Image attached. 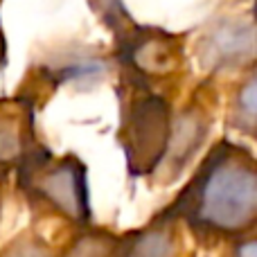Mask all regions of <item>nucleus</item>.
<instances>
[{
    "instance_id": "nucleus-1",
    "label": "nucleus",
    "mask_w": 257,
    "mask_h": 257,
    "mask_svg": "<svg viewBox=\"0 0 257 257\" xmlns=\"http://www.w3.org/2000/svg\"><path fill=\"white\" fill-rule=\"evenodd\" d=\"M165 210L201 248L248 235L257 228V158L237 142H217Z\"/></svg>"
},
{
    "instance_id": "nucleus-2",
    "label": "nucleus",
    "mask_w": 257,
    "mask_h": 257,
    "mask_svg": "<svg viewBox=\"0 0 257 257\" xmlns=\"http://www.w3.org/2000/svg\"><path fill=\"white\" fill-rule=\"evenodd\" d=\"M16 185L39 217L59 219L75 230L93 226L88 169L75 154L54 156L39 145L16 169Z\"/></svg>"
},
{
    "instance_id": "nucleus-3",
    "label": "nucleus",
    "mask_w": 257,
    "mask_h": 257,
    "mask_svg": "<svg viewBox=\"0 0 257 257\" xmlns=\"http://www.w3.org/2000/svg\"><path fill=\"white\" fill-rule=\"evenodd\" d=\"M172 113L165 99L156 95L133 97L122 120L120 140L131 176H156L169 149Z\"/></svg>"
},
{
    "instance_id": "nucleus-4",
    "label": "nucleus",
    "mask_w": 257,
    "mask_h": 257,
    "mask_svg": "<svg viewBox=\"0 0 257 257\" xmlns=\"http://www.w3.org/2000/svg\"><path fill=\"white\" fill-rule=\"evenodd\" d=\"M257 57V27L241 18H219L201 34L199 61L203 68L232 70Z\"/></svg>"
},
{
    "instance_id": "nucleus-5",
    "label": "nucleus",
    "mask_w": 257,
    "mask_h": 257,
    "mask_svg": "<svg viewBox=\"0 0 257 257\" xmlns=\"http://www.w3.org/2000/svg\"><path fill=\"white\" fill-rule=\"evenodd\" d=\"M32 106L23 99H0V183L16 174L23 160L39 147Z\"/></svg>"
},
{
    "instance_id": "nucleus-6",
    "label": "nucleus",
    "mask_w": 257,
    "mask_h": 257,
    "mask_svg": "<svg viewBox=\"0 0 257 257\" xmlns=\"http://www.w3.org/2000/svg\"><path fill=\"white\" fill-rule=\"evenodd\" d=\"M185 237L183 226L163 208L145 226L122 235V257H192Z\"/></svg>"
},
{
    "instance_id": "nucleus-7",
    "label": "nucleus",
    "mask_w": 257,
    "mask_h": 257,
    "mask_svg": "<svg viewBox=\"0 0 257 257\" xmlns=\"http://www.w3.org/2000/svg\"><path fill=\"white\" fill-rule=\"evenodd\" d=\"M208 115L201 108H187L178 120H174L167 156L156 176H160L163 183L176 181L183 169L190 165V160L199 154L203 140L208 138Z\"/></svg>"
},
{
    "instance_id": "nucleus-8",
    "label": "nucleus",
    "mask_w": 257,
    "mask_h": 257,
    "mask_svg": "<svg viewBox=\"0 0 257 257\" xmlns=\"http://www.w3.org/2000/svg\"><path fill=\"white\" fill-rule=\"evenodd\" d=\"M106 70V59L90 50H84V52H68L63 57H57V61L48 66L45 75L54 84H70L77 88H86V86L99 84Z\"/></svg>"
},
{
    "instance_id": "nucleus-9",
    "label": "nucleus",
    "mask_w": 257,
    "mask_h": 257,
    "mask_svg": "<svg viewBox=\"0 0 257 257\" xmlns=\"http://www.w3.org/2000/svg\"><path fill=\"white\" fill-rule=\"evenodd\" d=\"M57 257H122V235L93 223L72 232L70 239L57 250Z\"/></svg>"
},
{
    "instance_id": "nucleus-10",
    "label": "nucleus",
    "mask_w": 257,
    "mask_h": 257,
    "mask_svg": "<svg viewBox=\"0 0 257 257\" xmlns=\"http://www.w3.org/2000/svg\"><path fill=\"white\" fill-rule=\"evenodd\" d=\"M232 124L257 140V66L239 84L232 99Z\"/></svg>"
},
{
    "instance_id": "nucleus-11",
    "label": "nucleus",
    "mask_w": 257,
    "mask_h": 257,
    "mask_svg": "<svg viewBox=\"0 0 257 257\" xmlns=\"http://www.w3.org/2000/svg\"><path fill=\"white\" fill-rule=\"evenodd\" d=\"M0 257H57V248L34 228H27L0 248Z\"/></svg>"
},
{
    "instance_id": "nucleus-12",
    "label": "nucleus",
    "mask_w": 257,
    "mask_h": 257,
    "mask_svg": "<svg viewBox=\"0 0 257 257\" xmlns=\"http://www.w3.org/2000/svg\"><path fill=\"white\" fill-rule=\"evenodd\" d=\"M226 257H257V228L248 235L230 241L226 250Z\"/></svg>"
},
{
    "instance_id": "nucleus-13",
    "label": "nucleus",
    "mask_w": 257,
    "mask_h": 257,
    "mask_svg": "<svg viewBox=\"0 0 257 257\" xmlns=\"http://www.w3.org/2000/svg\"><path fill=\"white\" fill-rule=\"evenodd\" d=\"M5 61V39H3V30H0V63Z\"/></svg>"
},
{
    "instance_id": "nucleus-14",
    "label": "nucleus",
    "mask_w": 257,
    "mask_h": 257,
    "mask_svg": "<svg viewBox=\"0 0 257 257\" xmlns=\"http://www.w3.org/2000/svg\"><path fill=\"white\" fill-rule=\"evenodd\" d=\"M253 12H255V18H257V0H255V7H253Z\"/></svg>"
},
{
    "instance_id": "nucleus-15",
    "label": "nucleus",
    "mask_w": 257,
    "mask_h": 257,
    "mask_svg": "<svg viewBox=\"0 0 257 257\" xmlns=\"http://www.w3.org/2000/svg\"><path fill=\"white\" fill-rule=\"evenodd\" d=\"M0 208H3V199H0Z\"/></svg>"
}]
</instances>
